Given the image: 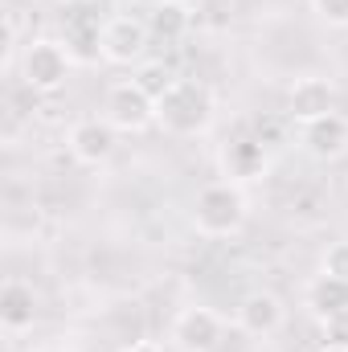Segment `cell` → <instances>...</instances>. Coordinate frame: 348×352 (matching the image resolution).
<instances>
[{"mask_svg": "<svg viewBox=\"0 0 348 352\" xmlns=\"http://www.w3.org/2000/svg\"><path fill=\"white\" fill-rule=\"evenodd\" d=\"M217 164H221V176L242 184V180H254V176L266 173V148L259 140H230L221 152H217Z\"/></svg>", "mask_w": 348, "mask_h": 352, "instance_id": "7c38bea8", "label": "cell"}, {"mask_svg": "<svg viewBox=\"0 0 348 352\" xmlns=\"http://www.w3.org/2000/svg\"><path fill=\"white\" fill-rule=\"evenodd\" d=\"M250 217L246 192L234 180H209L193 197V226L201 238H234Z\"/></svg>", "mask_w": 348, "mask_h": 352, "instance_id": "7a4b0ae2", "label": "cell"}, {"mask_svg": "<svg viewBox=\"0 0 348 352\" xmlns=\"http://www.w3.org/2000/svg\"><path fill=\"white\" fill-rule=\"evenodd\" d=\"M119 352H164V344H156V340H131V344H123Z\"/></svg>", "mask_w": 348, "mask_h": 352, "instance_id": "d6986e66", "label": "cell"}, {"mask_svg": "<svg viewBox=\"0 0 348 352\" xmlns=\"http://www.w3.org/2000/svg\"><path fill=\"white\" fill-rule=\"evenodd\" d=\"M115 135H119V131H115L107 119H83V123L70 127L66 144H70V156H74L78 164L98 168V164H107V160L115 156Z\"/></svg>", "mask_w": 348, "mask_h": 352, "instance_id": "52a82bcc", "label": "cell"}, {"mask_svg": "<svg viewBox=\"0 0 348 352\" xmlns=\"http://www.w3.org/2000/svg\"><path fill=\"white\" fill-rule=\"evenodd\" d=\"M320 332H324V344L348 349V307L336 311V316H328V320H320Z\"/></svg>", "mask_w": 348, "mask_h": 352, "instance_id": "2e32d148", "label": "cell"}, {"mask_svg": "<svg viewBox=\"0 0 348 352\" xmlns=\"http://www.w3.org/2000/svg\"><path fill=\"white\" fill-rule=\"evenodd\" d=\"M102 119L115 131H123V135H140V131H148L156 123V98L135 78L131 82H115L107 90V98H102Z\"/></svg>", "mask_w": 348, "mask_h": 352, "instance_id": "277c9868", "label": "cell"}, {"mask_svg": "<svg viewBox=\"0 0 348 352\" xmlns=\"http://www.w3.org/2000/svg\"><path fill=\"white\" fill-rule=\"evenodd\" d=\"M320 270L332 274V278H340V283H348V242H332L324 250V258H320Z\"/></svg>", "mask_w": 348, "mask_h": 352, "instance_id": "9a60e30c", "label": "cell"}, {"mask_svg": "<svg viewBox=\"0 0 348 352\" xmlns=\"http://www.w3.org/2000/svg\"><path fill=\"white\" fill-rule=\"evenodd\" d=\"M168 336L180 352H217L226 340V320L213 307H184L176 311Z\"/></svg>", "mask_w": 348, "mask_h": 352, "instance_id": "8992f818", "label": "cell"}, {"mask_svg": "<svg viewBox=\"0 0 348 352\" xmlns=\"http://www.w3.org/2000/svg\"><path fill=\"white\" fill-rule=\"evenodd\" d=\"M287 111L299 123H312L320 115H332L336 111V87H332V78H324V74L295 78V87L287 94Z\"/></svg>", "mask_w": 348, "mask_h": 352, "instance_id": "30bf717a", "label": "cell"}, {"mask_svg": "<svg viewBox=\"0 0 348 352\" xmlns=\"http://www.w3.org/2000/svg\"><path fill=\"white\" fill-rule=\"evenodd\" d=\"M135 82H140V87H144V90H148V94H152V98H156V94H164V90L173 87L176 78H173V74H168V70H164V66H144Z\"/></svg>", "mask_w": 348, "mask_h": 352, "instance_id": "ac0fdd59", "label": "cell"}, {"mask_svg": "<svg viewBox=\"0 0 348 352\" xmlns=\"http://www.w3.org/2000/svg\"><path fill=\"white\" fill-rule=\"evenodd\" d=\"M234 320H238V328H242L246 336L266 340V336H274V332L283 328L287 307H283V299H279L274 291H250V295H242V303H238Z\"/></svg>", "mask_w": 348, "mask_h": 352, "instance_id": "ba28073f", "label": "cell"}, {"mask_svg": "<svg viewBox=\"0 0 348 352\" xmlns=\"http://www.w3.org/2000/svg\"><path fill=\"white\" fill-rule=\"evenodd\" d=\"M148 41H152L148 21L127 16V12H123V16H111V21L98 29V54H102L111 66H135V62H144Z\"/></svg>", "mask_w": 348, "mask_h": 352, "instance_id": "5b68a950", "label": "cell"}, {"mask_svg": "<svg viewBox=\"0 0 348 352\" xmlns=\"http://www.w3.org/2000/svg\"><path fill=\"white\" fill-rule=\"evenodd\" d=\"M316 16L332 29H348V0H312Z\"/></svg>", "mask_w": 348, "mask_h": 352, "instance_id": "e0dca14e", "label": "cell"}, {"mask_svg": "<svg viewBox=\"0 0 348 352\" xmlns=\"http://www.w3.org/2000/svg\"><path fill=\"white\" fill-rule=\"evenodd\" d=\"M144 21H148V33L156 41H180L193 29V12H188L184 0H156Z\"/></svg>", "mask_w": 348, "mask_h": 352, "instance_id": "4fadbf2b", "label": "cell"}, {"mask_svg": "<svg viewBox=\"0 0 348 352\" xmlns=\"http://www.w3.org/2000/svg\"><path fill=\"white\" fill-rule=\"evenodd\" d=\"M70 66H74V54L70 45L54 41V37H33L25 50H21V78L33 94H54V90L66 87L70 78Z\"/></svg>", "mask_w": 348, "mask_h": 352, "instance_id": "3957f363", "label": "cell"}, {"mask_svg": "<svg viewBox=\"0 0 348 352\" xmlns=\"http://www.w3.org/2000/svg\"><path fill=\"white\" fill-rule=\"evenodd\" d=\"M213 90L197 78H176L164 94H156V123L176 140L205 135L213 127Z\"/></svg>", "mask_w": 348, "mask_h": 352, "instance_id": "6da1fadb", "label": "cell"}, {"mask_svg": "<svg viewBox=\"0 0 348 352\" xmlns=\"http://www.w3.org/2000/svg\"><path fill=\"white\" fill-rule=\"evenodd\" d=\"M33 320H37V295H33V287L21 283V278H8L0 287V328L8 336H21V332L33 328Z\"/></svg>", "mask_w": 348, "mask_h": 352, "instance_id": "8fae6325", "label": "cell"}, {"mask_svg": "<svg viewBox=\"0 0 348 352\" xmlns=\"http://www.w3.org/2000/svg\"><path fill=\"white\" fill-rule=\"evenodd\" d=\"M37 352H74V349H37Z\"/></svg>", "mask_w": 348, "mask_h": 352, "instance_id": "44dd1931", "label": "cell"}, {"mask_svg": "<svg viewBox=\"0 0 348 352\" xmlns=\"http://www.w3.org/2000/svg\"><path fill=\"white\" fill-rule=\"evenodd\" d=\"M320 352H348V349H332V344H324V349H320Z\"/></svg>", "mask_w": 348, "mask_h": 352, "instance_id": "ffe728a7", "label": "cell"}, {"mask_svg": "<svg viewBox=\"0 0 348 352\" xmlns=\"http://www.w3.org/2000/svg\"><path fill=\"white\" fill-rule=\"evenodd\" d=\"M58 4H87V0H58Z\"/></svg>", "mask_w": 348, "mask_h": 352, "instance_id": "7402d4cb", "label": "cell"}, {"mask_svg": "<svg viewBox=\"0 0 348 352\" xmlns=\"http://www.w3.org/2000/svg\"><path fill=\"white\" fill-rule=\"evenodd\" d=\"M307 307H312L316 320H328V316L345 311L348 307V283H340V278H332V274L320 270V274L307 283Z\"/></svg>", "mask_w": 348, "mask_h": 352, "instance_id": "5bb4252c", "label": "cell"}, {"mask_svg": "<svg viewBox=\"0 0 348 352\" xmlns=\"http://www.w3.org/2000/svg\"><path fill=\"white\" fill-rule=\"evenodd\" d=\"M299 144H303V152L316 156V160H340L348 152V115L332 111V115H320V119L303 123Z\"/></svg>", "mask_w": 348, "mask_h": 352, "instance_id": "9c48e42d", "label": "cell"}]
</instances>
